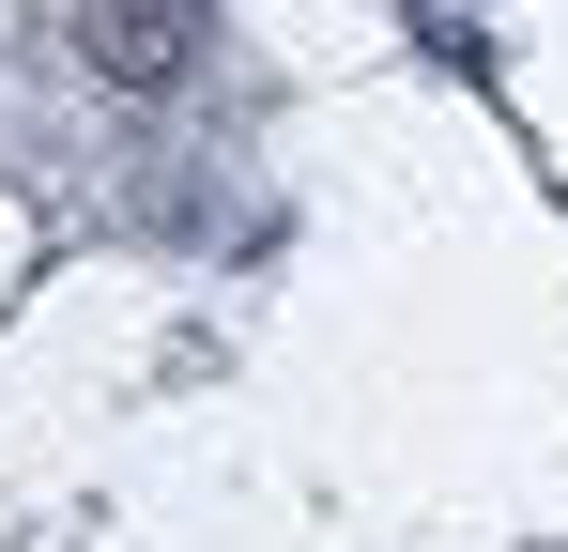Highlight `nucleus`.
I'll return each instance as SVG.
<instances>
[{"label": "nucleus", "mask_w": 568, "mask_h": 552, "mask_svg": "<svg viewBox=\"0 0 568 552\" xmlns=\"http://www.w3.org/2000/svg\"><path fill=\"white\" fill-rule=\"evenodd\" d=\"M78 47H93V78L170 92L200 62V0H78Z\"/></svg>", "instance_id": "obj_1"}]
</instances>
